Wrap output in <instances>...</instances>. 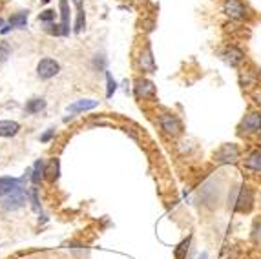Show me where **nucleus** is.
Segmentation results:
<instances>
[{"instance_id":"f257e3e1","label":"nucleus","mask_w":261,"mask_h":259,"mask_svg":"<svg viewBox=\"0 0 261 259\" xmlns=\"http://www.w3.org/2000/svg\"><path fill=\"white\" fill-rule=\"evenodd\" d=\"M229 206L238 214H248L254 208V190L248 184L232 187L229 194Z\"/></svg>"},{"instance_id":"c9c22d12","label":"nucleus","mask_w":261,"mask_h":259,"mask_svg":"<svg viewBox=\"0 0 261 259\" xmlns=\"http://www.w3.org/2000/svg\"><path fill=\"white\" fill-rule=\"evenodd\" d=\"M119 2H135V0H119Z\"/></svg>"},{"instance_id":"6e6552de","label":"nucleus","mask_w":261,"mask_h":259,"mask_svg":"<svg viewBox=\"0 0 261 259\" xmlns=\"http://www.w3.org/2000/svg\"><path fill=\"white\" fill-rule=\"evenodd\" d=\"M219 57L229 64V66H232V68H238V66H241V64L245 62V51L234 44L223 46L219 51Z\"/></svg>"},{"instance_id":"2eb2a0df","label":"nucleus","mask_w":261,"mask_h":259,"mask_svg":"<svg viewBox=\"0 0 261 259\" xmlns=\"http://www.w3.org/2000/svg\"><path fill=\"white\" fill-rule=\"evenodd\" d=\"M99 106V100L95 99H79L68 106L69 114H84V112H92Z\"/></svg>"},{"instance_id":"f03ea898","label":"nucleus","mask_w":261,"mask_h":259,"mask_svg":"<svg viewBox=\"0 0 261 259\" xmlns=\"http://www.w3.org/2000/svg\"><path fill=\"white\" fill-rule=\"evenodd\" d=\"M157 126L166 139H177L183 133V123L172 112H161L157 114Z\"/></svg>"},{"instance_id":"4468645a","label":"nucleus","mask_w":261,"mask_h":259,"mask_svg":"<svg viewBox=\"0 0 261 259\" xmlns=\"http://www.w3.org/2000/svg\"><path fill=\"white\" fill-rule=\"evenodd\" d=\"M75 6V22L73 33H83L86 29V13H84V0H73Z\"/></svg>"},{"instance_id":"9b49d317","label":"nucleus","mask_w":261,"mask_h":259,"mask_svg":"<svg viewBox=\"0 0 261 259\" xmlns=\"http://www.w3.org/2000/svg\"><path fill=\"white\" fill-rule=\"evenodd\" d=\"M46 161L44 159H37L33 163V166L28 170L29 181H31L33 187H39L42 182L46 181Z\"/></svg>"},{"instance_id":"c756f323","label":"nucleus","mask_w":261,"mask_h":259,"mask_svg":"<svg viewBox=\"0 0 261 259\" xmlns=\"http://www.w3.org/2000/svg\"><path fill=\"white\" fill-rule=\"evenodd\" d=\"M53 139H55V130H53V128H48L46 132L41 135V142H44V144L50 142V141H53Z\"/></svg>"},{"instance_id":"c85d7f7f","label":"nucleus","mask_w":261,"mask_h":259,"mask_svg":"<svg viewBox=\"0 0 261 259\" xmlns=\"http://www.w3.org/2000/svg\"><path fill=\"white\" fill-rule=\"evenodd\" d=\"M44 33H46V35H51V36H62V27H60V24H57V22L46 24Z\"/></svg>"},{"instance_id":"39448f33","label":"nucleus","mask_w":261,"mask_h":259,"mask_svg":"<svg viewBox=\"0 0 261 259\" xmlns=\"http://www.w3.org/2000/svg\"><path fill=\"white\" fill-rule=\"evenodd\" d=\"M133 95H135L137 100H150V102L152 100H156V97H157L156 82L152 81V79L144 77V75L137 77L133 81Z\"/></svg>"},{"instance_id":"473e14b6","label":"nucleus","mask_w":261,"mask_h":259,"mask_svg":"<svg viewBox=\"0 0 261 259\" xmlns=\"http://www.w3.org/2000/svg\"><path fill=\"white\" fill-rule=\"evenodd\" d=\"M197 259H208V254H206V252H203V254L199 255V257H197Z\"/></svg>"},{"instance_id":"4be33fe9","label":"nucleus","mask_w":261,"mask_h":259,"mask_svg":"<svg viewBox=\"0 0 261 259\" xmlns=\"http://www.w3.org/2000/svg\"><path fill=\"white\" fill-rule=\"evenodd\" d=\"M257 82H259V73H257V71H245L241 75V84H243V88L257 86Z\"/></svg>"},{"instance_id":"72a5a7b5","label":"nucleus","mask_w":261,"mask_h":259,"mask_svg":"<svg viewBox=\"0 0 261 259\" xmlns=\"http://www.w3.org/2000/svg\"><path fill=\"white\" fill-rule=\"evenodd\" d=\"M51 0H41V4H50Z\"/></svg>"},{"instance_id":"ddd939ff","label":"nucleus","mask_w":261,"mask_h":259,"mask_svg":"<svg viewBox=\"0 0 261 259\" xmlns=\"http://www.w3.org/2000/svg\"><path fill=\"white\" fill-rule=\"evenodd\" d=\"M24 187V179L17 177H0V199L6 196H10L13 192Z\"/></svg>"},{"instance_id":"b1692460","label":"nucleus","mask_w":261,"mask_h":259,"mask_svg":"<svg viewBox=\"0 0 261 259\" xmlns=\"http://www.w3.org/2000/svg\"><path fill=\"white\" fill-rule=\"evenodd\" d=\"M190 241H192V237H187L184 241H181L177 246H175V250H174L175 259H187L188 248H190Z\"/></svg>"},{"instance_id":"423d86ee","label":"nucleus","mask_w":261,"mask_h":259,"mask_svg":"<svg viewBox=\"0 0 261 259\" xmlns=\"http://www.w3.org/2000/svg\"><path fill=\"white\" fill-rule=\"evenodd\" d=\"M239 155H241L239 146L234 144V142H227V144H221L217 148L214 161L215 164H236L239 161Z\"/></svg>"},{"instance_id":"5701e85b","label":"nucleus","mask_w":261,"mask_h":259,"mask_svg":"<svg viewBox=\"0 0 261 259\" xmlns=\"http://www.w3.org/2000/svg\"><path fill=\"white\" fill-rule=\"evenodd\" d=\"M29 203H31V210L35 214H41L42 212V205H41V199H39V188L37 187H31L29 188Z\"/></svg>"},{"instance_id":"9d476101","label":"nucleus","mask_w":261,"mask_h":259,"mask_svg":"<svg viewBox=\"0 0 261 259\" xmlns=\"http://www.w3.org/2000/svg\"><path fill=\"white\" fill-rule=\"evenodd\" d=\"M261 130V112H248L239 123L241 133H257Z\"/></svg>"},{"instance_id":"dca6fc26","label":"nucleus","mask_w":261,"mask_h":259,"mask_svg":"<svg viewBox=\"0 0 261 259\" xmlns=\"http://www.w3.org/2000/svg\"><path fill=\"white\" fill-rule=\"evenodd\" d=\"M59 11H60V27H62V36H69L73 31L69 27V2L68 0H59Z\"/></svg>"},{"instance_id":"a878e982","label":"nucleus","mask_w":261,"mask_h":259,"mask_svg":"<svg viewBox=\"0 0 261 259\" xmlns=\"http://www.w3.org/2000/svg\"><path fill=\"white\" fill-rule=\"evenodd\" d=\"M55 18H57V11L55 9H44V11H41L39 13V22L42 24H51V22H55Z\"/></svg>"},{"instance_id":"a211bd4d","label":"nucleus","mask_w":261,"mask_h":259,"mask_svg":"<svg viewBox=\"0 0 261 259\" xmlns=\"http://www.w3.org/2000/svg\"><path fill=\"white\" fill-rule=\"evenodd\" d=\"M60 179V161L59 157H53L50 163L46 164V181L55 184Z\"/></svg>"},{"instance_id":"1a4fd4ad","label":"nucleus","mask_w":261,"mask_h":259,"mask_svg":"<svg viewBox=\"0 0 261 259\" xmlns=\"http://www.w3.org/2000/svg\"><path fill=\"white\" fill-rule=\"evenodd\" d=\"M223 13L230 18V20H243L247 18V8L241 0H225L223 2Z\"/></svg>"},{"instance_id":"aec40b11","label":"nucleus","mask_w":261,"mask_h":259,"mask_svg":"<svg viewBox=\"0 0 261 259\" xmlns=\"http://www.w3.org/2000/svg\"><path fill=\"white\" fill-rule=\"evenodd\" d=\"M245 168L252 172H261V150H254L245 157Z\"/></svg>"},{"instance_id":"cd10ccee","label":"nucleus","mask_w":261,"mask_h":259,"mask_svg":"<svg viewBox=\"0 0 261 259\" xmlns=\"http://www.w3.org/2000/svg\"><path fill=\"white\" fill-rule=\"evenodd\" d=\"M252 241L261 246V217L254 219V225H252Z\"/></svg>"},{"instance_id":"f704fd0d","label":"nucleus","mask_w":261,"mask_h":259,"mask_svg":"<svg viewBox=\"0 0 261 259\" xmlns=\"http://www.w3.org/2000/svg\"><path fill=\"white\" fill-rule=\"evenodd\" d=\"M2 8H4V0H0V11H2Z\"/></svg>"},{"instance_id":"6ab92c4d","label":"nucleus","mask_w":261,"mask_h":259,"mask_svg":"<svg viewBox=\"0 0 261 259\" xmlns=\"http://www.w3.org/2000/svg\"><path fill=\"white\" fill-rule=\"evenodd\" d=\"M28 17H29V11H17V13H13L8 18V24L11 26V29H26Z\"/></svg>"},{"instance_id":"412c9836","label":"nucleus","mask_w":261,"mask_h":259,"mask_svg":"<svg viewBox=\"0 0 261 259\" xmlns=\"http://www.w3.org/2000/svg\"><path fill=\"white\" fill-rule=\"evenodd\" d=\"M92 68L97 73H106L108 71V59L104 53H95L92 57Z\"/></svg>"},{"instance_id":"f8f14e48","label":"nucleus","mask_w":261,"mask_h":259,"mask_svg":"<svg viewBox=\"0 0 261 259\" xmlns=\"http://www.w3.org/2000/svg\"><path fill=\"white\" fill-rule=\"evenodd\" d=\"M20 130H22L20 123H17L13 119H2L0 121V137L2 139H13V137L19 135Z\"/></svg>"},{"instance_id":"7ed1b4c3","label":"nucleus","mask_w":261,"mask_h":259,"mask_svg":"<svg viewBox=\"0 0 261 259\" xmlns=\"http://www.w3.org/2000/svg\"><path fill=\"white\" fill-rule=\"evenodd\" d=\"M135 66L141 73H156L157 64L154 51H152V44L148 41H144V44L139 48L137 55H135Z\"/></svg>"},{"instance_id":"7c9ffc66","label":"nucleus","mask_w":261,"mask_h":259,"mask_svg":"<svg viewBox=\"0 0 261 259\" xmlns=\"http://www.w3.org/2000/svg\"><path fill=\"white\" fill-rule=\"evenodd\" d=\"M123 130H124V133H128L130 137H133V139H135V141H139V133L135 132V130H133L132 126H124Z\"/></svg>"},{"instance_id":"bb28decb","label":"nucleus","mask_w":261,"mask_h":259,"mask_svg":"<svg viewBox=\"0 0 261 259\" xmlns=\"http://www.w3.org/2000/svg\"><path fill=\"white\" fill-rule=\"evenodd\" d=\"M13 53V48L8 41H0V64H4Z\"/></svg>"},{"instance_id":"393cba45","label":"nucleus","mask_w":261,"mask_h":259,"mask_svg":"<svg viewBox=\"0 0 261 259\" xmlns=\"http://www.w3.org/2000/svg\"><path fill=\"white\" fill-rule=\"evenodd\" d=\"M104 75H106V99H111L114 93L117 91V86H119V84H117V81H115L114 75H111L110 71H106Z\"/></svg>"},{"instance_id":"2f4dec72","label":"nucleus","mask_w":261,"mask_h":259,"mask_svg":"<svg viewBox=\"0 0 261 259\" xmlns=\"http://www.w3.org/2000/svg\"><path fill=\"white\" fill-rule=\"evenodd\" d=\"M252 97H254V100H256V104L261 106V86H257L256 90L252 91Z\"/></svg>"},{"instance_id":"f3484780","label":"nucleus","mask_w":261,"mask_h":259,"mask_svg":"<svg viewBox=\"0 0 261 259\" xmlns=\"http://www.w3.org/2000/svg\"><path fill=\"white\" fill-rule=\"evenodd\" d=\"M46 108H48V102L44 97H33V99L26 100V104H24V112L28 115H39Z\"/></svg>"},{"instance_id":"20e7f679","label":"nucleus","mask_w":261,"mask_h":259,"mask_svg":"<svg viewBox=\"0 0 261 259\" xmlns=\"http://www.w3.org/2000/svg\"><path fill=\"white\" fill-rule=\"evenodd\" d=\"M26 203H29V188H19L17 192L10 194L0 199V208L4 212H17L22 206H26Z\"/></svg>"},{"instance_id":"0eeeda50","label":"nucleus","mask_w":261,"mask_h":259,"mask_svg":"<svg viewBox=\"0 0 261 259\" xmlns=\"http://www.w3.org/2000/svg\"><path fill=\"white\" fill-rule=\"evenodd\" d=\"M60 64L53 57H42L37 62V77L41 81H50V79L57 77L60 73Z\"/></svg>"}]
</instances>
